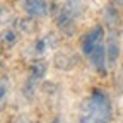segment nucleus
<instances>
[{
  "label": "nucleus",
  "mask_w": 123,
  "mask_h": 123,
  "mask_svg": "<svg viewBox=\"0 0 123 123\" xmlns=\"http://www.w3.org/2000/svg\"><path fill=\"white\" fill-rule=\"evenodd\" d=\"M80 51L99 75H106L110 68L106 50V29L103 26L91 27L80 39Z\"/></svg>",
  "instance_id": "nucleus-1"
},
{
  "label": "nucleus",
  "mask_w": 123,
  "mask_h": 123,
  "mask_svg": "<svg viewBox=\"0 0 123 123\" xmlns=\"http://www.w3.org/2000/svg\"><path fill=\"white\" fill-rule=\"evenodd\" d=\"M17 41H19V31L15 27H5L2 33H0V43H2L5 48H12Z\"/></svg>",
  "instance_id": "nucleus-7"
},
{
  "label": "nucleus",
  "mask_w": 123,
  "mask_h": 123,
  "mask_svg": "<svg viewBox=\"0 0 123 123\" xmlns=\"http://www.w3.org/2000/svg\"><path fill=\"white\" fill-rule=\"evenodd\" d=\"M9 96H10V79L7 75H2L0 77V111L5 110Z\"/></svg>",
  "instance_id": "nucleus-8"
},
{
  "label": "nucleus",
  "mask_w": 123,
  "mask_h": 123,
  "mask_svg": "<svg viewBox=\"0 0 123 123\" xmlns=\"http://www.w3.org/2000/svg\"><path fill=\"white\" fill-rule=\"evenodd\" d=\"M17 123H34V121H31L29 118H22V116H21V118L17 120Z\"/></svg>",
  "instance_id": "nucleus-10"
},
{
  "label": "nucleus",
  "mask_w": 123,
  "mask_h": 123,
  "mask_svg": "<svg viewBox=\"0 0 123 123\" xmlns=\"http://www.w3.org/2000/svg\"><path fill=\"white\" fill-rule=\"evenodd\" d=\"M113 104L111 98L101 87H94L84 98L77 123H111Z\"/></svg>",
  "instance_id": "nucleus-2"
},
{
  "label": "nucleus",
  "mask_w": 123,
  "mask_h": 123,
  "mask_svg": "<svg viewBox=\"0 0 123 123\" xmlns=\"http://www.w3.org/2000/svg\"><path fill=\"white\" fill-rule=\"evenodd\" d=\"M56 44H58V39H56V36L53 33H44V34L36 38L31 51H33L34 56H43L46 53H50L51 50H55Z\"/></svg>",
  "instance_id": "nucleus-5"
},
{
  "label": "nucleus",
  "mask_w": 123,
  "mask_h": 123,
  "mask_svg": "<svg viewBox=\"0 0 123 123\" xmlns=\"http://www.w3.org/2000/svg\"><path fill=\"white\" fill-rule=\"evenodd\" d=\"M46 68H48V63H46L44 60H34L33 63L29 65L26 80H24V87H22V92L26 94V98L31 99L36 94V89L39 87V82L46 75Z\"/></svg>",
  "instance_id": "nucleus-4"
},
{
  "label": "nucleus",
  "mask_w": 123,
  "mask_h": 123,
  "mask_svg": "<svg viewBox=\"0 0 123 123\" xmlns=\"http://www.w3.org/2000/svg\"><path fill=\"white\" fill-rule=\"evenodd\" d=\"M9 19H10V10L7 7H4V5H0V26L7 24Z\"/></svg>",
  "instance_id": "nucleus-9"
},
{
  "label": "nucleus",
  "mask_w": 123,
  "mask_h": 123,
  "mask_svg": "<svg viewBox=\"0 0 123 123\" xmlns=\"http://www.w3.org/2000/svg\"><path fill=\"white\" fill-rule=\"evenodd\" d=\"M22 10L27 17L43 19L48 14V2L46 0H22Z\"/></svg>",
  "instance_id": "nucleus-6"
},
{
  "label": "nucleus",
  "mask_w": 123,
  "mask_h": 123,
  "mask_svg": "<svg viewBox=\"0 0 123 123\" xmlns=\"http://www.w3.org/2000/svg\"><path fill=\"white\" fill-rule=\"evenodd\" d=\"M84 14V0H63L56 12V26L62 33L70 36Z\"/></svg>",
  "instance_id": "nucleus-3"
},
{
  "label": "nucleus",
  "mask_w": 123,
  "mask_h": 123,
  "mask_svg": "<svg viewBox=\"0 0 123 123\" xmlns=\"http://www.w3.org/2000/svg\"><path fill=\"white\" fill-rule=\"evenodd\" d=\"M115 4L116 5H123V0H115Z\"/></svg>",
  "instance_id": "nucleus-11"
}]
</instances>
